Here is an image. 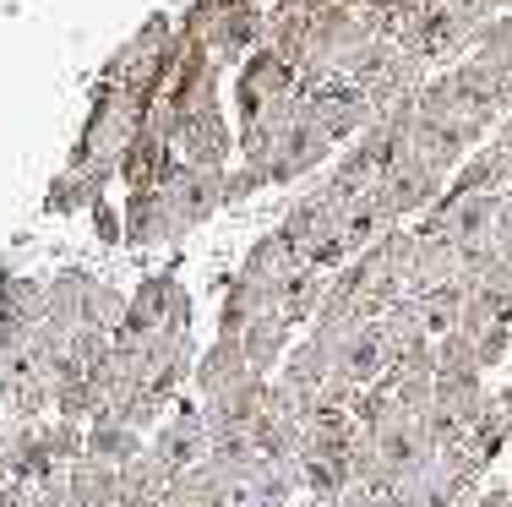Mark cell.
Wrapping results in <instances>:
<instances>
[{
    "label": "cell",
    "mask_w": 512,
    "mask_h": 507,
    "mask_svg": "<svg viewBox=\"0 0 512 507\" xmlns=\"http://www.w3.org/2000/svg\"><path fill=\"white\" fill-rule=\"evenodd\" d=\"M175 50H180V22L169 11H153L126 44L99 66L93 82H115V88L137 93L142 104H153L169 88V71H175Z\"/></svg>",
    "instance_id": "obj_1"
},
{
    "label": "cell",
    "mask_w": 512,
    "mask_h": 507,
    "mask_svg": "<svg viewBox=\"0 0 512 507\" xmlns=\"http://www.w3.org/2000/svg\"><path fill=\"white\" fill-rule=\"evenodd\" d=\"M300 99H306V115L338 142V148H344V142H355L360 131L376 120L371 93H365L355 77H344V71H333V77H322V82H306V88H300Z\"/></svg>",
    "instance_id": "obj_2"
},
{
    "label": "cell",
    "mask_w": 512,
    "mask_h": 507,
    "mask_svg": "<svg viewBox=\"0 0 512 507\" xmlns=\"http://www.w3.org/2000/svg\"><path fill=\"white\" fill-rule=\"evenodd\" d=\"M333 153H338V142L327 137V131L316 126L306 110H300L284 131H278L273 159L262 164V175H267V186H300V180H316V175H322V169L333 164Z\"/></svg>",
    "instance_id": "obj_3"
},
{
    "label": "cell",
    "mask_w": 512,
    "mask_h": 507,
    "mask_svg": "<svg viewBox=\"0 0 512 507\" xmlns=\"http://www.w3.org/2000/svg\"><path fill=\"white\" fill-rule=\"evenodd\" d=\"M295 93H300V71L262 44V50L235 71V115H240V126H251L256 115H267L273 104L295 99Z\"/></svg>",
    "instance_id": "obj_4"
},
{
    "label": "cell",
    "mask_w": 512,
    "mask_h": 507,
    "mask_svg": "<svg viewBox=\"0 0 512 507\" xmlns=\"http://www.w3.org/2000/svg\"><path fill=\"white\" fill-rule=\"evenodd\" d=\"M169 328H191V295L180 284V273H148L131 295V317H126V338H153V333H169Z\"/></svg>",
    "instance_id": "obj_5"
},
{
    "label": "cell",
    "mask_w": 512,
    "mask_h": 507,
    "mask_svg": "<svg viewBox=\"0 0 512 507\" xmlns=\"http://www.w3.org/2000/svg\"><path fill=\"white\" fill-rule=\"evenodd\" d=\"M376 197H382V208H387V219H393V224L414 219V213L425 219V213L447 197V175H442V169H431L425 159H414V153H404V159L382 175Z\"/></svg>",
    "instance_id": "obj_6"
},
{
    "label": "cell",
    "mask_w": 512,
    "mask_h": 507,
    "mask_svg": "<svg viewBox=\"0 0 512 507\" xmlns=\"http://www.w3.org/2000/svg\"><path fill=\"white\" fill-rule=\"evenodd\" d=\"M175 148H180V164H191V169H229L240 159V131L229 126L224 104H213V110H197L186 120Z\"/></svg>",
    "instance_id": "obj_7"
},
{
    "label": "cell",
    "mask_w": 512,
    "mask_h": 507,
    "mask_svg": "<svg viewBox=\"0 0 512 507\" xmlns=\"http://www.w3.org/2000/svg\"><path fill=\"white\" fill-rule=\"evenodd\" d=\"M158 191H164V202H169V213L180 219V229L191 235V229H202L218 208H224V169H191V164H180Z\"/></svg>",
    "instance_id": "obj_8"
},
{
    "label": "cell",
    "mask_w": 512,
    "mask_h": 507,
    "mask_svg": "<svg viewBox=\"0 0 512 507\" xmlns=\"http://www.w3.org/2000/svg\"><path fill=\"white\" fill-rule=\"evenodd\" d=\"M148 448H153L158 458H164V464L175 469V480H180L186 469L207 464V453H213V431H207L202 409H180V415H169L164 426L153 431Z\"/></svg>",
    "instance_id": "obj_9"
},
{
    "label": "cell",
    "mask_w": 512,
    "mask_h": 507,
    "mask_svg": "<svg viewBox=\"0 0 512 507\" xmlns=\"http://www.w3.org/2000/svg\"><path fill=\"white\" fill-rule=\"evenodd\" d=\"M120 219H126V246L148 251V246H175V240H186V229L180 219L169 213L164 191H126V202H120Z\"/></svg>",
    "instance_id": "obj_10"
},
{
    "label": "cell",
    "mask_w": 512,
    "mask_h": 507,
    "mask_svg": "<svg viewBox=\"0 0 512 507\" xmlns=\"http://www.w3.org/2000/svg\"><path fill=\"white\" fill-rule=\"evenodd\" d=\"M463 251L442 235H425L414 229V273H409V295H436V289H453L463 284Z\"/></svg>",
    "instance_id": "obj_11"
},
{
    "label": "cell",
    "mask_w": 512,
    "mask_h": 507,
    "mask_svg": "<svg viewBox=\"0 0 512 507\" xmlns=\"http://www.w3.org/2000/svg\"><path fill=\"white\" fill-rule=\"evenodd\" d=\"M267 388H273V377H251L240 382V388H229V393H218V398H202V420H207V431H251L256 420H262V409H267Z\"/></svg>",
    "instance_id": "obj_12"
},
{
    "label": "cell",
    "mask_w": 512,
    "mask_h": 507,
    "mask_svg": "<svg viewBox=\"0 0 512 507\" xmlns=\"http://www.w3.org/2000/svg\"><path fill=\"white\" fill-rule=\"evenodd\" d=\"M447 191L453 197H507L512 191V148H502V142H485V148H474L469 159L458 164V175L447 180Z\"/></svg>",
    "instance_id": "obj_13"
},
{
    "label": "cell",
    "mask_w": 512,
    "mask_h": 507,
    "mask_svg": "<svg viewBox=\"0 0 512 507\" xmlns=\"http://www.w3.org/2000/svg\"><path fill=\"white\" fill-rule=\"evenodd\" d=\"M175 169H180V148L142 126L137 142L126 148V159H120V180H126V191H153V186H164Z\"/></svg>",
    "instance_id": "obj_14"
},
{
    "label": "cell",
    "mask_w": 512,
    "mask_h": 507,
    "mask_svg": "<svg viewBox=\"0 0 512 507\" xmlns=\"http://www.w3.org/2000/svg\"><path fill=\"white\" fill-rule=\"evenodd\" d=\"M246 377H251L246 344H240V338H229V333H218L213 344H207L202 355H197V371H191V382H197L202 398H218V393L240 388Z\"/></svg>",
    "instance_id": "obj_15"
},
{
    "label": "cell",
    "mask_w": 512,
    "mask_h": 507,
    "mask_svg": "<svg viewBox=\"0 0 512 507\" xmlns=\"http://www.w3.org/2000/svg\"><path fill=\"white\" fill-rule=\"evenodd\" d=\"M169 491H175V469L148 448L142 458H131V464L120 469V502L115 507H164Z\"/></svg>",
    "instance_id": "obj_16"
},
{
    "label": "cell",
    "mask_w": 512,
    "mask_h": 507,
    "mask_svg": "<svg viewBox=\"0 0 512 507\" xmlns=\"http://www.w3.org/2000/svg\"><path fill=\"white\" fill-rule=\"evenodd\" d=\"M355 442H360L355 409H311L300 458H349V453H355Z\"/></svg>",
    "instance_id": "obj_17"
},
{
    "label": "cell",
    "mask_w": 512,
    "mask_h": 507,
    "mask_svg": "<svg viewBox=\"0 0 512 507\" xmlns=\"http://www.w3.org/2000/svg\"><path fill=\"white\" fill-rule=\"evenodd\" d=\"M240 344H246V360H251L256 377H278L284 355L295 349V328H289L278 311H262V317H256L246 333H240Z\"/></svg>",
    "instance_id": "obj_18"
},
{
    "label": "cell",
    "mask_w": 512,
    "mask_h": 507,
    "mask_svg": "<svg viewBox=\"0 0 512 507\" xmlns=\"http://www.w3.org/2000/svg\"><path fill=\"white\" fill-rule=\"evenodd\" d=\"M327 289H333V273H322V268H300V273H289L284 289H278V317L289 322V328H311L316 322V311L327 306Z\"/></svg>",
    "instance_id": "obj_19"
},
{
    "label": "cell",
    "mask_w": 512,
    "mask_h": 507,
    "mask_svg": "<svg viewBox=\"0 0 512 507\" xmlns=\"http://www.w3.org/2000/svg\"><path fill=\"white\" fill-rule=\"evenodd\" d=\"M333 371H338L333 355H327L316 338H300V344L284 355V366H278V382H284L289 393H300V398H306V404L316 409V393L327 388V377H333Z\"/></svg>",
    "instance_id": "obj_20"
},
{
    "label": "cell",
    "mask_w": 512,
    "mask_h": 507,
    "mask_svg": "<svg viewBox=\"0 0 512 507\" xmlns=\"http://www.w3.org/2000/svg\"><path fill=\"white\" fill-rule=\"evenodd\" d=\"M300 268H306V257L289 246L284 229H267V235H256L251 251H246V262H240V273H246V279H256V284H284L289 273H300Z\"/></svg>",
    "instance_id": "obj_21"
},
{
    "label": "cell",
    "mask_w": 512,
    "mask_h": 507,
    "mask_svg": "<svg viewBox=\"0 0 512 507\" xmlns=\"http://www.w3.org/2000/svg\"><path fill=\"white\" fill-rule=\"evenodd\" d=\"M44 317H50V279H0V322L33 333Z\"/></svg>",
    "instance_id": "obj_22"
},
{
    "label": "cell",
    "mask_w": 512,
    "mask_h": 507,
    "mask_svg": "<svg viewBox=\"0 0 512 507\" xmlns=\"http://www.w3.org/2000/svg\"><path fill=\"white\" fill-rule=\"evenodd\" d=\"M66 486H71V507H115L120 502V469L99 464V458H77L66 469Z\"/></svg>",
    "instance_id": "obj_23"
},
{
    "label": "cell",
    "mask_w": 512,
    "mask_h": 507,
    "mask_svg": "<svg viewBox=\"0 0 512 507\" xmlns=\"http://www.w3.org/2000/svg\"><path fill=\"white\" fill-rule=\"evenodd\" d=\"M164 507H235V497H229L224 475H218L213 464H197L175 480V491H169Z\"/></svg>",
    "instance_id": "obj_24"
},
{
    "label": "cell",
    "mask_w": 512,
    "mask_h": 507,
    "mask_svg": "<svg viewBox=\"0 0 512 507\" xmlns=\"http://www.w3.org/2000/svg\"><path fill=\"white\" fill-rule=\"evenodd\" d=\"M148 453V442H142V431L120 426V420H104V426H88V458H99V464H115L126 469L131 458Z\"/></svg>",
    "instance_id": "obj_25"
},
{
    "label": "cell",
    "mask_w": 512,
    "mask_h": 507,
    "mask_svg": "<svg viewBox=\"0 0 512 507\" xmlns=\"http://www.w3.org/2000/svg\"><path fill=\"white\" fill-rule=\"evenodd\" d=\"M104 202V180L82 175V169H60L44 191V208L50 213H77V208H99Z\"/></svg>",
    "instance_id": "obj_26"
},
{
    "label": "cell",
    "mask_w": 512,
    "mask_h": 507,
    "mask_svg": "<svg viewBox=\"0 0 512 507\" xmlns=\"http://www.w3.org/2000/svg\"><path fill=\"white\" fill-rule=\"evenodd\" d=\"M93 273L88 268H60L50 279V317L66 322V328H82V306H88Z\"/></svg>",
    "instance_id": "obj_27"
},
{
    "label": "cell",
    "mask_w": 512,
    "mask_h": 507,
    "mask_svg": "<svg viewBox=\"0 0 512 507\" xmlns=\"http://www.w3.org/2000/svg\"><path fill=\"white\" fill-rule=\"evenodd\" d=\"M126 317H131V295H126V289H115V284L93 279L88 306H82V328H99V333L115 338L120 328H126Z\"/></svg>",
    "instance_id": "obj_28"
},
{
    "label": "cell",
    "mask_w": 512,
    "mask_h": 507,
    "mask_svg": "<svg viewBox=\"0 0 512 507\" xmlns=\"http://www.w3.org/2000/svg\"><path fill=\"white\" fill-rule=\"evenodd\" d=\"M300 486H306L311 497H344L355 480H349L344 458H300Z\"/></svg>",
    "instance_id": "obj_29"
},
{
    "label": "cell",
    "mask_w": 512,
    "mask_h": 507,
    "mask_svg": "<svg viewBox=\"0 0 512 507\" xmlns=\"http://www.w3.org/2000/svg\"><path fill=\"white\" fill-rule=\"evenodd\" d=\"M44 448H50V458L60 469H71L77 458H88V426H77V420H50V426H39Z\"/></svg>",
    "instance_id": "obj_30"
},
{
    "label": "cell",
    "mask_w": 512,
    "mask_h": 507,
    "mask_svg": "<svg viewBox=\"0 0 512 507\" xmlns=\"http://www.w3.org/2000/svg\"><path fill=\"white\" fill-rule=\"evenodd\" d=\"M109 355H115V338H109V333H99V328H77V333H71V360H77L88 377L104 366Z\"/></svg>",
    "instance_id": "obj_31"
},
{
    "label": "cell",
    "mask_w": 512,
    "mask_h": 507,
    "mask_svg": "<svg viewBox=\"0 0 512 507\" xmlns=\"http://www.w3.org/2000/svg\"><path fill=\"white\" fill-rule=\"evenodd\" d=\"M256 191H267L262 169H251V164H240V159L224 169V208H240V202H251Z\"/></svg>",
    "instance_id": "obj_32"
},
{
    "label": "cell",
    "mask_w": 512,
    "mask_h": 507,
    "mask_svg": "<svg viewBox=\"0 0 512 507\" xmlns=\"http://www.w3.org/2000/svg\"><path fill=\"white\" fill-rule=\"evenodd\" d=\"M474 55H480V60H496V66H512V11H502L496 22H485Z\"/></svg>",
    "instance_id": "obj_33"
},
{
    "label": "cell",
    "mask_w": 512,
    "mask_h": 507,
    "mask_svg": "<svg viewBox=\"0 0 512 507\" xmlns=\"http://www.w3.org/2000/svg\"><path fill=\"white\" fill-rule=\"evenodd\" d=\"M474 507H512V486H485Z\"/></svg>",
    "instance_id": "obj_34"
},
{
    "label": "cell",
    "mask_w": 512,
    "mask_h": 507,
    "mask_svg": "<svg viewBox=\"0 0 512 507\" xmlns=\"http://www.w3.org/2000/svg\"><path fill=\"white\" fill-rule=\"evenodd\" d=\"M496 398H502V415H507V431H512V371H507V382H502V393H496Z\"/></svg>",
    "instance_id": "obj_35"
}]
</instances>
